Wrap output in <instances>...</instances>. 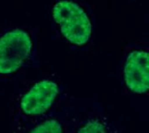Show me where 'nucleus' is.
Here are the masks:
<instances>
[{"label":"nucleus","instance_id":"obj_1","mask_svg":"<svg viewBox=\"0 0 149 133\" xmlns=\"http://www.w3.org/2000/svg\"><path fill=\"white\" fill-rule=\"evenodd\" d=\"M53 16L61 32L72 44L82 46L91 35V23L80 6L69 0H63L54 7Z\"/></svg>","mask_w":149,"mask_h":133},{"label":"nucleus","instance_id":"obj_2","mask_svg":"<svg viewBox=\"0 0 149 133\" xmlns=\"http://www.w3.org/2000/svg\"><path fill=\"white\" fill-rule=\"evenodd\" d=\"M32 42L27 33L14 29L0 38V74L15 72L28 57Z\"/></svg>","mask_w":149,"mask_h":133},{"label":"nucleus","instance_id":"obj_3","mask_svg":"<svg viewBox=\"0 0 149 133\" xmlns=\"http://www.w3.org/2000/svg\"><path fill=\"white\" fill-rule=\"evenodd\" d=\"M58 92L57 84L50 81H41L34 85L23 97L21 100V109L28 115L44 114L54 103Z\"/></svg>","mask_w":149,"mask_h":133},{"label":"nucleus","instance_id":"obj_4","mask_svg":"<svg viewBox=\"0 0 149 133\" xmlns=\"http://www.w3.org/2000/svg\"><path fill=\"white\" fill-rule=\"evenodd\" d=\"M125 81L131 91L146 93L149 87V56L147 52L134 51L126 61Z\"/></svg>","mask_w":149,"mask_h":133},{"label":"nucleus","instance_id":"obj_5","mask_svg":"<svg viewBox=\"0 0 149 133\" xmlns=\"http://www.w3.org/2000/svg\"><path fill=\"white\" fill-rule=\"evenodd\" d=\"M30 133H62V127L57 121L49 120L35 127Z\"/></svg>","mask_w":149,"mask_h":133},{"label":"nucleus","instance_id":"obj_6","mask_svg":"<svg viewBox=\"0 0 149 133\" xmlns=\"http://www.w3.org/2000/svg\"><path fill=\"white\" fill-rule=\"evenodd\" d=\"M78 133H107L104 127L97 121H90L81 127Z\"/></svg>","mask_w":149,"mask_h":133}]
</instances>
